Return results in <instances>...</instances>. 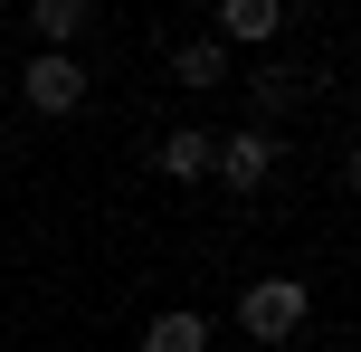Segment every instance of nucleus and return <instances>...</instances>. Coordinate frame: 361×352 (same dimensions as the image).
<instances>
[{
  "label": "nucleus",
  "mask_w": 361,
  "mask_h": 352,
  "mask_svg": "<svg viewBox=\"0 0 361 352\" xmlns=\"http://www.w3.org/2000/svg\"><path fill=\"white\" fill-rule=\"evenodd\" d=\"M143 352H209V315H190V305L152 315V324H143Z\"/></svg>",
  "instance_id": "423d86ee"
},
{
  "label": "nucleus",
  "mask_w": 361,
  "mask_h": 352,
  "mask_svg": "<svg viewBox=\"0 0 361 352\" xmlns=\"http://www.w3.org/2000/svg\"><path fill=\"white\" fill-rule=\"evenodd\" d=\"M247 95H257V114H286V105H295V76L267 67V76H247Z\"/></svg>",
  "instance_id": "1a4fd4ad"
},
{
  "label": "nucleus",
  "mask_w": 361,
  "mask_h": 352,
  "mask_svg": "<svg viewBox=\"0 0 361 352\" xmlns=\"http://www.w3.org/2000/svg\"><path fill=\"white\" fill-rule=\"evenodd\" d=\"M19 86H29V105H38V114H76V105H86V67H76L67 48L29 57V76H19Z\"/></svg>",
  "instance_id": "7ed1b4c3"
},
{
  "label": "nucleus",
  "mask_w": 361,
  "mask_h": 352,
  "mask_svg": "<svg viewBox=\"0 0 361 352\" xmlns=\"http://www.w3.org/2000/svg\"><path fill=\"white\" fill-rule=\"evenodd\" d=\"M209 152H219V133H200V124H171L162 143H152V162H162L171 181H209Z\"/></svg>",
  "instance_id": "20e7f679"
},
{
  "label": "nucleus",
  "mask_w": 361,
  "mask_h": 352,
  "mask_svg": "<svg viewBox=\"0 0 361 352\" xmlns=\"http://www.w3.org/2000/svg\"><path fill=\"white\" fill-rule=\"evenodd\" d=\"M209 171H219V181H228V190H257V181H267V171H276V133H267V124H238V133H219Z\"/></svg>",
  "instance_id": "f03ea898"
},
{
  "label": "nucleus",
  "mask_w": 361,
  "mask_h": 352,
  "mask_svg": "<svg viewBox=\"0 0 361 352\" xmlns=\"http://www.w3.org/2000/svg\"><path fill=\"white\" fill-rule=\"evenodd\" d=\"M305 277H257L247 296H238V324H247L257 343H286V334H305Z\"/></svg>",
  "instance_id": "f257e3e1"
},
{
  "label": "nucleus",
  "mask_w": 361,
  "mask_h": 352,
  "mask_svg": "<svg viewBox=\"0 0 361 352\" xmlns=\"http://www.w3.org/2000/svg\"><path fill=\"white\" fill-rule=\"evenodd\" d=\"M171 76H180V86H228V48H219V38H180Z\"/></svg>",
  "instance_id": "0eeeda50"
},
{
  "label": "nucleus",
  "mask_w": 361,
  "mask_h": 352,
  "mask_svg": "<svg viewBox=\"0 0 361 352\" xmlns=\"http://www.w3.org/2000/svg\"><path fill=\"white\" fill-rule=\"evenodd\" d=\"M29 29L48 38V48H67V38L86 29V0H38V10H29Z\"/></svg>",
  "instance_id": "6e6552de"
},
{
  "label": "nucleus",
  "mask_w": 361,
  "mask_h": 352,
  "mask_svg": "<svg viewBox=\"0 0 361 352\" xmlns=\"http://www.w3.org/2000/svg\"><path fill=\"white\" fill-rule=\"evenodd\" d=\"M276 29H286V10H276V0H219V48H228V38H247V48H257V38H276Z\"/></svg>",
  "instance_id": "39448f33"
}]
</instances>
